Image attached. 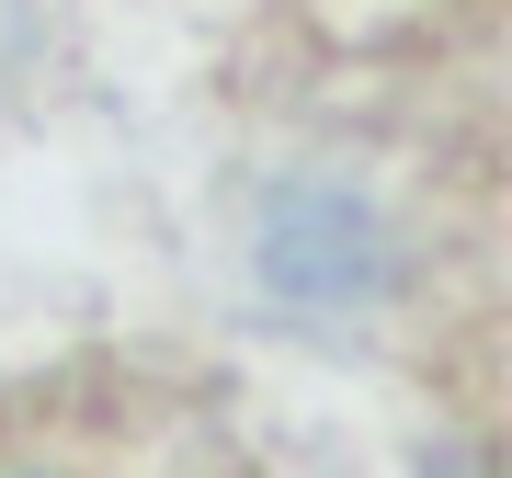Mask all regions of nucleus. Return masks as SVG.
Listing matches in <instances>:
<instances>
[]
</instances>
